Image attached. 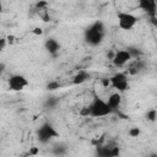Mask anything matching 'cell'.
<instances>
[{"mask_svg": "<svg viewBox=\"0 0 157 157\" xmlns=\"http://www.w3.org/2000/svg\"><path fill=\"white\" fill-rule=\"evenodd\" d=\"M87 109H88V115L93 117V118H102V117H107L113 113V110L108 105L107 101H103L98 97H96L91 102V104L87 107Z\"/></svg>", "mask_w": 157, "mask_h": 157, "instance_id": "cell-1", "label": "cell"}, {"mask_svg": "<svg viewBox=\"0 0 157 157\" xmlns=\"http://www.w3.org/2000/svg\"><path fill=\"white\" fill-rule=\"evenodd\" d=\"M137 22V17L130 12H119L118 13V26L123 31L131 29Z\"/></svg>", "mask_w": 157, "mask_h": 157, "instance_id": "cell-2", "label": "cell"}, {"mask_svg": "<svg viewBox=\"0 0 157 157\" xmlns=\"http://www.w3.org/2000/svg\"><path fill=\"white\" fill-rule=\"evenodd\" d=\"M109 80H110V85L118 92H124L129 88V80H128V76L124 72H117Z\"/></svg>", "mask_w": 157, "mask_h": 157, "instance_id": "cell-3", "label": "cell"}, {"mask_svg": "<svg viewBox=\"0 0 157 157\" xmlns=\"http://www.w3.org/2000/svg\"><path fill=\"white\" fill-rule=\"evenodd\" d=\"M104 37V32L97 31L94 29L92 26H90L86 31H85V39L90 45H98L102 43Z\"/></svg>", "mask_w": 157, "mask_h": 157, "instance_id": "cell-4", "label": "cell"}, {"mask_svg": "<svg viewBox=\"0 0 157 157\" xmlns=\"http://www.w3.org/2000/svg\"><path fill=\"white\" fill-rule=\"evenodd\" d=\"M27 86H28V80L23 75L16 74V75H11L9 78V88L11 91L20 92Z\"/></svg>", "mask_w": 157, "mask_h": 157, "instance_id": "cell-5", "label": "cell"}, {"mask_svg": "<svg viewBox=\"0 0 157 157\" xmlns=\"http://www.w3.org/2000/svg\"><path fill=\"white\" fill-rule=\"evenodd\" d=\"M37 136H38V139H39L40 142H47V141H49L52 137L58 136V132L55 131V129H54L52 125L44 124V125H42V126L38 129Z\"/></svg>", "mask_w": 157, "mask_h": 157, "instance_id": "cell-6", "label": "cell"}, {"mask_svg": "<svg viewBox=\"0 0 157 157\" xmlns=\"http://www.w3.org/2000/svg\"><path fill=\"white\" fill-rule=\"evenodd\" d=\"M132 59L131 54L129 53L128 49H121V50H117L115 54H114V58H113V64L114 66L117 67H121L124 65H126L130 60Z\"/></svg>", "mask_w": 157, "mask_h": 157, "instance_id": "cell-7", "label": "cell"}, {"mask_svg": "<svg viewBox=\"0 0 157 157\" xmlns=\"http://www.w3.org/2000/svg\"><path fill=\"white\" fill-rule=\"evenodd\" d=\"M137 5L141 10L147 12V15H150L151 17L156 16V13H157V2L155 0H140Z\"/></svg>", "mask_w": 157, "mask_h": 157, "instance_id": "cell-8", "label": "cell"}, {"mask_svg": "<svg viewBox=\"0 0 157 157\" xmlns=\"http://www.w3.org/2000/svg\"><path fill=\"white\" fill-rule=\"evenodd\" d=\"M120 150L117 145H104L99 147V156L101 157H118Z\"/></svg>", "mask_w": 157, "mask_h": 157, "instance_id": "cell-9", "label": "cell"}, {"mask_svg": "<svg viewBox=\"0 0 157 157\" xmlns=\"http://www.w3.org/2000/svg\"><path fill=\"white\" fill-rule=\"evenodd\" d=\"M121 101H123V98H121L120 92H114V93H112V94L108 97L107 103H108V105L110 107V109L114 112L115 109H118V108L120 107Z\"/></svg>", "mask_w": 157, "mask_h": 157, "instance_id": "cell-10", "label": "cell"}, {"mask_svg": "<svg viewBox=\"0 0 157 157\" xmlns=\"http://www.w3.org/2000/svg\"><path fill=\"white\" fill-rule=\"evenodd\" d=\"M44 47H45V49H47V52L49 53V54H56L58 52H59V49H60V44H59V42L56 40V39H54V38H49V39H47L45 40V43H44Z\"/></svg>", "mask_w": 157, "mask_h": 157, "instance_id": "cell-11", "label": "cell"}, {"mask_svg": "<svg viewBox=\"0 0 157 157\" xmlns=\"http://www.w3.org/2000/svg\"><path fill=\"white\" fill-rule=\"evenodd\" d=\"M88 77H90L88 72H86V71L81 70V71H78V72L75 75V77H74V83H75V85L83 83V82H85V81H86Z\"/></svg>", "mask_w": 157, "mask_h": 157, "instance_id": "cell-12", "label": "cell"}, {"mask_svg": "<svg viewBox=\"0 0 157 157\" xmlns=\"http://www.w3.org/2000/svg\"><path fill=\"white\" fill-rule=\"evenodd\" d=\"M142 67H144L142 61H141L140 59H137V60H136V61H135V63H134V64L130 66L129 71H130V74H132V75H134V74H137V72H139V71H140Z\"/></svg>", "mask_w": 157, "mask_h": 157, "instance_id": "cell-13", "label": "cell"}, {"mask_svg": "<svg viewBox=\"0 0 157 157\" xmlns=\"http://www.w3.org/2000/svg\"><path fill=\"white\" fill-rule=\"evenodd\" d=\"M59 82H56V81H52V82H49L48 85H47V88L49 90V91H54V90H56V88H59Z\"/></svg>", "mask_w": 157, "mask_h": 157, "instance_id": "cell-14", "label": "cell"}, {"mask_svg": "<svg viewBox=\"0 0 157 157\" xmlns=\"http://www.w3.org/2000/svg\"><path fill=\"white\" fill-rule=\"evenodd\" d=\"M129 135H130L131 137H137V136L140 135V129H139V128H131V129L129 130Z\"/></svg>", "mask_w": 157, "mask_h": 157, "instance_id": "cell-15", "label": "cell"}, {"mask_svg": "<svg viewBox=\"0 0 157 157\" xmlns=\"http://www.w3.org/2000/svg\"><path fill=\"white\" fill-rule=\"evenodd\" d=\"M47 6H48V2H47V1H39V2L36 4V7H37L38 10H45Z\"/></svg>", "mask_w": 157, "mask_h": 157, "instance_id": "cell-16", "label": "cell"}, {"mask_svg": "<svg viewBox=\"0 0 157 157\" xmlns=\"http://www.w3.org/2000/svg\"><path fill=\"white\" fill-rule=\"evenodd\" d=\"M156 117H157V110H150L148 113H147V119L148 120H155L156 119Z\"/></svg>", "mask_w": 157, "mask_h": 157, "instance_id": "cell-17", "label": "cell"}, {"mask_svg": "<svg viewBox=\"0 0 157 157\" xmlns=\"http://www.w3.org/2000/svg\"><path fill=\"white\" fill-rule=\"evenodd\" d=\"M65 152V148H61V146H55L54 147V153L55 155H63Z\"/></svg>", "mask_w": 157, "mask_h": 157, "instance_id": "cell-18", "label": "cell"}, {"mask_svg": "<svg viewBox=\"0 0 157 157\" xmlns=\"http://www.w3.org/2000/svg\"><path fill=\"white\" fill-rule=\"evenodd\" d=\"M5 45H6V39H5V38H2V39L0 40V50H4Z\"/></svg>", "mask_w": 157, "mask_h": 157, "instance_id": "cell-19", "label": "cell"}, {"mask_svg": "<svg viewBox=\"0 0 157 157\" xmlns=\"http://www.w3.org/2000/svg\"><path fill=\"white\" fill-rule=\"evenodd\" d=\"M34 33H37V34L39 33V34H40V33H42V29H40V28H36V29H34Z\"/></svg>", "mask_w": 157, "mask_h": 157, "instance_id": "cell-20", "label": "cell"}, {"mask_svg": "<svg viewBox=\"0 0 157 157\" xmlns=\"http://www.w3.org/2000/svg\"><path fill=\"white\" fill-rule=\"evenodd\" d=\"M156 157H157V156H156Z\"/></svg>", "mask_w": 157, "mask_h": 157, "instance_id": "cell-21", "label": "cell"}]
</instances>
